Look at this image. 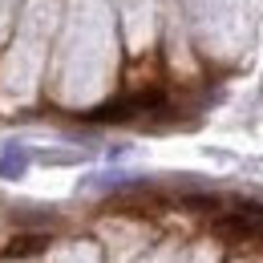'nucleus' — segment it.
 <instances>
[{"label":"nucleus","instance_id":"1","mask_svg":"<svg viewBox=\"0 0 263 263\" xmlns=\"http://www.w3.org/2000/svg\"><path fill=\"white\" fill-rule=\"evenodd\" d=\"M162 105H166V89L162 85H150V89H130V93H122V98H109L105 105L89 109L85 118H89V122H126L134 114H154V109H162Z\"/></svg>","mask_w":263,"mask_h":263},{"label":"nucleus","instance_id":"3","mask_svg":"<svg viewBox=\"0 0 263 263\" xmlns=\"http://www.w3.org/2000/svg\"><path fill=\"white\" fill-rule=\"evenodd\" d=\"M45 247H49V235H16L4 259H29V255H41Z\"/></svg>","mask_w":263,"mask_h":263},{"label":"nucleus","instance_id":"4","mask_svg":"<svg viewBox=\"0 0 263 263\" xmlns=\"http://www.w3.org/2000/svg\"><path fill=\"white\" fill-rule=\"evenodd\" d=\"M25 166H29L25 146H8V150L0 154V178H21V174H25Z\"/></svg>","mask_w":263,"mask_h":263},{"label":"nucleus","instance_id":"2","mask_svg":"<svg viewBox=\"0 0 263 263\" xmlns=\"http://www.w3.org/2000/svg\"><path fill=\"white\" fill-rule=\"evenodd\" d=\"M211 231L219 235V239H227V243H263V206H239V211H231V215H219Z\"/></svg>","mask_w":263,"mask_h":263}]
</instances>
